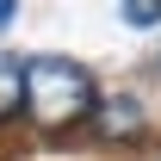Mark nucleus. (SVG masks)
Returning a JSON list of instances; mask_svg holds the SVG:
<instances>
[{"instance_id": "obj_2", "label": "nucleus", "mask_w": 161, "mask_h": 161, "mask_svg": "<svg viewBox=\"0 0 161 161\" xmlns=\"http://www.w3.org/2000/svg\"><path fill=\"white\" fill-rule=\"evenodd\" d=\"M93 124H99L105 142H136L142 130H149V112H142L130 93H118V99H99V105H93Z\"/></svg>"}, {"instance_id": "obj_5", "label": "nucleus", "mask_w": 161, "mask_h": 161, "mask_svg": "<svg viewBox=\"0 0 161 161\" xmlns=\"http://www.w3.org/2000/svg\"><path fill=\"white\" fill-rule=\"evenodd\" d=\"M6 25H13V0H0V31H6Z\"/></svg>"}, {"instance_id": "obj_3", "label": "nucleus", "mask_w": 161, "mask_h": 161, "mask_svg": "<svg viewBox=\"0 0 161 161\" xmlns=\"http://www.w3.org/2000/svg\"><path fill=\"white\" fill-rule=\"evenodd\" d=\"M25 112V62L0 56V124H13Z\"/></svg>"}, {"instance_id": "obj_1", "label": "nucleus", "mask_w": 161, "mask_h": 161, "mask_svg": "<svg viewBox=\"0 0 161 161\" xmlns=\"http://www.w3.org/2000/svg\"><path fill=\"white\" fill-rule=\"evenodd\" d=\"M93 105H99V87H93V75L80 62H68V56L25 62V112H31V124L75 130L80 118H93Z\"/></svg>"}, {"instance_id": "obj_4", "label": "nucleus", "mask_w": 161, "mask_h": 161, "mask_svg": "<svg viewBox=\"0 0 161 161\" xmlns=\"http://www.w3.org/2000/svg\"><path fill=\"white\" fill-rule=\"evenodd\" d=\"M124 19L130 25H161V0H124Z\"/></svg>"}]
</instances>
